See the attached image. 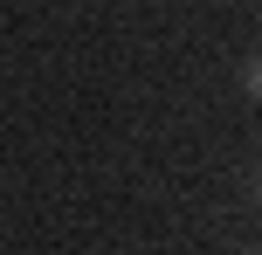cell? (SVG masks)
<instances>
[{"label": "cell", "instance_id": "6da1fadb", "mask_svg": "<svg viewBox=\"0 0 262 255\" xmlns=\"http://www.w3.org/2000/svg\"><path fill=\"white\" fill-rule=\"evenodd\" d=\"M249 90H262V62H255V76H249Z\"/></svg>", "mask_w": 262, "mask_h": 255}]
</instances>
